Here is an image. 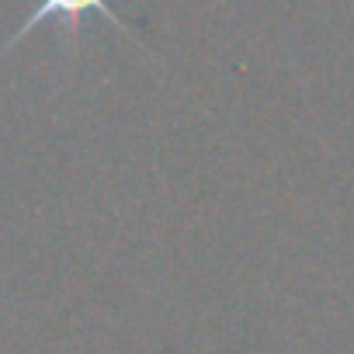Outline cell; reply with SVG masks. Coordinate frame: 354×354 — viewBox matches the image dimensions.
Returning <instances> with one entry per match:
<instances>
[{"label": "cell", "mask_w": 354, "mask_h": 354, "mask_svg": "<svg viewBox=\"0 0 354 354\" xmlns=\"http://www.w3.org/2000/svg\"><path fill=\"white\" fill-rule=\"evenodd\" d=\"M91 15L104 18L115 32H122L125 39L136 42V32H129V25L115 15V8L108 4V0H35V11L15 28V35L4 42V49H0V53H11L18 42H25L32 32H39V28L49 25V21H59L66 32H77V28H80L77 21H84V18H91Z\"/></svg>", "instance_id": "cell-1"}]
</instances>
